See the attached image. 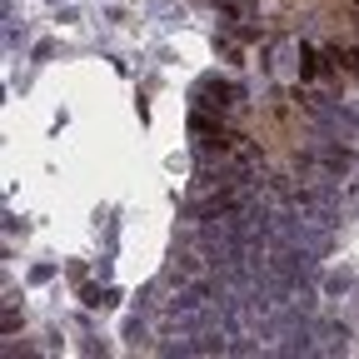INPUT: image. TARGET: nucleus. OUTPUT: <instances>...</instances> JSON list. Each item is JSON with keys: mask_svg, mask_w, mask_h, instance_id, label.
I'll return each mask as SVG.
<instances>
[{"mask_svg": "<svg viewBox=\"0 0 359 359\" xmlns=\"http://www.w3.org/2000/svg\"><path fill=\"white\" fill-rule=\"evenodd\" d=\"M195 95H200V110H205V115H230V110L240 105V90L224 85L219 75H205V80L195 85Z\"/></svg>", "mask_w": 359, "mask_h": 359, "instance_id": "nucleus-1", "label": "nucleus"}, {"mask_svg": "<svg viewBox=\"0 0 359 359\" xmlns=\"http://www.w3.org/2000/svg\"><path fill=\"white\" fill-rule=\"evenodd\" d=\"M320 339L325 344H314V354H344L349 349V330L344 325H320Z\"/></svg>", "mask_w": 359, "mask_h": 359, "instance_id": "nucleus-2", "label": "nucleus"}]
</instances>
